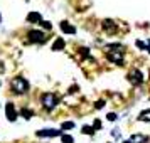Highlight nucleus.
Returning a JSON list of instances; mask_svg holds the SVG:
<instances>
[{"mask_svg": "<svg viewBox=\"0 0 150 143\" xmlns=\"http://www.w3.org/2000/svg\"><path fill=\"white\" fill-rule=\"evenodd\" d=\"M10 86H12V89H14V93H17V94H24V93L29 91V82L25 81L22 76L14 77V79L10 81Z\"/></svg>", "mask_w": 150, "mask_h": 143, "instance_id": "obj_1", "label": "nucleus"}, {"mask_svg": "<svg viewBox=\"0 0 150 143\" xmlns=\"http://www.w3.org/2000/svg\"><path fill=\"white\" fill-rule=\"evenodd\" d=\"M42 104H44V108L47 109V111L54 109L56 104H57V98H56V94H52V93H46V94L42 96Z\"/></svg>", "mask_w": 150, "mask_h": 143, "instance_id": "obj_2", "label": "nucleus"}, {"mask_svg": "<svg viewBox=\"0 0 150 143\" xmlns=\"http://www.w3.org/2000/svg\"><path fill=\"white\" fill-rule=\"evenodd\" d=\"M27 37H29L30 42H44L46 41V35H44V32H41V30H29Z\"/></svg>", "mask_w": 150, "mask_h": 143, "instance_id": "obj_3", "label": "nucleus"}, {"mask_svg": "<svg viewBox=\"0 0 150 143\" xmlns=\"http://www.w3.org/2000/svg\"><path fill=\"white\" fill-rule=\"evenodd\" d=\"M128 81L132 82V84H137V86H138V84H142V82H143V76H142V73H140L138 69L132 71V73L128 74Z\"/></svg>", "mask_w": 150, "mask_h": 143, "instance_id": "obj_4", "label": "nucleus"}, {"mask_svg": "<svg viewBox=\"0 0 150 143\" xmlns=\"http://www.w3.org/2000/svg\"><path fill=\"white\" fill-rule=\"evenodd\" d=\"M108 59L110 61L116 62V64H122L123 62V51L118 49V51H110L108 52Z\"/></svg>", "mask_w": 150, "mask_h": 143, "instance_id": "obj_5", "label": "nucleus"}, {"mask_svg": "<svg viewBox=\"0 0 150 143\" xmlns=\"http://www.w3.org/2000/svg\"><path fill=\"white\" fill-rule=\"evenodd\" d=\"M5 115H7L8 121H15V120H17V111H15L14 103H7V106H5Z\"/></svg>", "mask_w": 150, "mask_h": 143, "instance_id": "obj_6", "label": "nucleus"}, {"mask_svg": "<svg viewBox=\"0 0 150 143\" xmlns=\"http://www.w3.org/2000/svg\"><path fill=\"white\" fill-rule=\"evenodd\" d=\"M37 136H62L59 130H39Z\"/></svg>", "mask_w": 150, "mask_h": 143, "instance_id": "obj_7", "label": "nucleus"}, {"mask_svg": "<svg viewBox=\"0 0 150 143\" xmlns=\"http://www.w3.org/2000/svg\"><path fill=\"white\" fill-rule=\"evenodd\" d=\"M61 30L64 32V34H76V27L74 25H71L69 22H61Z\"/></svg>", "mask_w": 150, "mask_h": 143, "instance_id": "obj_8", "label": "nucleus"}, {"mask_svg": "<svg viewBox=\"0 0 150 143\" xmlns=\"http://www.w3.org/2000/svg\"><path fill=\"white\" fill-rule=\"evenodd\" d=\"M103 29L106 30V32H110V34H113V32H116V25L113 20H103Z\"/></svg>", "mask_w": 150, "mask_h": 143, "instance_id": "obj_9", "label": "nucleus"}, {"mask_svg": "<svg viewBox=\"0 0 150 143\" xmlns=\"http://www.w3.org/2000/svg\"><path fill=\"white\" fill-rule=\"evenodd\" d=\"M145 140H147V136H143V135H137L135 136L133 135L130 140H127V142H123V143H143Z\"/></svg>", "mask_w": 150, "mask_h": 143, "instance_id": "obj_10", "label": "nucleus"}, {"mask_svg": "<svg viewBox=\"0 0 150 143\" xmlns=\"http://www.w3.org/2000/svg\"><path fill=\"white\" fill-rule=\"evenodd\" d=\"M64 46H66V42H64V39H56L54 44H52V51H61V49H64Z\"/></svg>", "mask_w": 150, "mask_h": 143, "instance_id": "obj_11", "label": "nucleus"}, {"mask_svg": "<svg viewBox=\"0 0 150 143\" xmlns=\"http://www.w3.org/2000/svg\"><path fill=\"white\" fill-rule=\"evenodd\" d=\"M27 20L29 22H42V17L39 12H30V14L27 15Z\"/></svg>", "mask_w": 150, "mask_h": 143, "instance_id": "obj_12", "label": "nucleus"}, {"mask_svg": "<svg viewBox=\"0 0 150 143\" xmlns=\"http://www.w3.org/2000/svg\"><path fill=\"white\" fill-rule=\"evenodd\" d=\"M138 120L140 121H150V109H145L138 115Z\"/></svg>", "mask_w": 150, "mask_h": 143, "instance_id": "obj_13", "label": "nucleus"}, {"mask_svg": "<svg viewBox=\"0 0 150 143\" xmlns=\"http://www.w3.org/2000/svg\"><path fill=\"white\" fill-rule=\"evenodd\" d=\"M32 115H34V113H32L30 109H27V108H24V109H22V116H24L25 120H29V118H30Z\"/></svg>", "mask_w": 150, "mask_h": 143, "instance_id": "obj_14", "label": "nucleus"}, {"mask_svg": "<svg viewBox=\"0 0 150 143\" xmlns=\"http://www.w3.org/2000/svg\"><path fill=\"white\" fill-rule=\"evenodd\" d=\"M83 133H86V135H93V133H95V128H93V126H83Z\"/></svg>", "mask_w": 150, "mask_h": 143, "instance_id": "obj_15", "label": "nucleus"}, {"mask_svg": "<svg viewBox=\"0 0 150 143\" xmlns=\"http://www.w3.org/2000/svg\"><path fill=\"white\" fill-rule=\"evenodd\" d=\"M62 143H73L74 140H73V136H69V135H62Z\"/></svg>", "mask_w": 150, "mask_h": 143, "instance_id": "obj_16", "label": "nucleus"}, {"mask_svg": "<svg viewBox=\"0 0 150 143\" xmlns=\"http://www.w3.org/2000/svg\"><path fill=\"white\" fill-rule=\"evenodd\" d=\"M74 126V123L73 121H66V123H62V130H71Z\"/></svg>", "mask_w": 150, "mask_h": 143, "instance_id": "obj_17", "label": "nucleus"}, {"mask_svg": "<svg viewBox=\"0 0 150 143\" xmlns=\"http://www.w3.org/2000/svg\"><path fill=\"white\" fill-rule=\"evenodd\" d=\"M93 128H95V130L101 128V123H100V120H95V123H93Z\"/></svg>", "mask_w": 150, "mask_h": 143, "instance_id": "obj_18", "label": "nucleus"}, {"mask_svg": "<svg viewBox=\"0 0 150 143\" xmlns=\"http://www.w3.org/2000/svg\"><path fill=\"white\" fill-rule=\"evenodd\" d=\"M41 24H42V27H44V29H52V25H51V22H46V20H42Z\"/></svg>", "mask_w": 150, "mask_h": 143, "instance_id": "obj_19", "label": "nucleus"}, {"mask_svg": "<svg viewBox=\"0 0 150 143\" xmlns=\"http://www.w3.org/2000/svg\"><path fill=\"white\" fill-rule=\"evenodd\" d=\"M106 118H108L110 121H115V120H116V115H115V113H110V115L106 116Z\"/></svg>", "mask_w": 150, "mask_h": 143, "instance_id": "obj_20", "label": "nucleus"}, {"mask_svg": "<svg viewBox=\"0 0 150 143\" xmlns=\"http://www.w3.org/2000/svg\"><path fill=\"white\" fill-rule=\"evenodd\" d=\"M103 104H105V101H96V108H98V109L103 108Z\"/></svg>", "mask_w": 150, "mask_h": 143, "instance_id": "obj_21", "label": "nucleus"}, {"mask_svg": "<svg viewBox=\"0 0 150 143\" xmlns=\"http://www.w3.org/2000/svg\"><path fill=\"white\" fill-rule=\"evenodd\" d=\"M145 49H147V51H149V52H150V44H149V46H147V47H145Z\"/></svg>", "mask_w": 150, "mask_h": 143, "instance_id": "obj_22", "label": "nucleus"}, {"mask_svg": "<svg viewBox=\"0 0 150 143\" xmlns=\"http://www.w3.org/2000/svg\"><path fill=\"white\" fill-rule=\"evenodd\" d=\"M0 22H2V17H0Z\"/></svg>", "mask_w": 150, "mask_h": 143, "instance_id": "obj_23", "label": "nucleus"}]
</instances>
